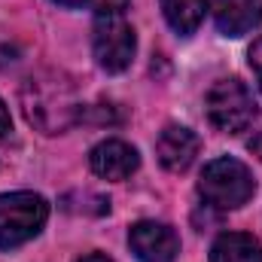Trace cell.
Instances as JSON below:
<instances>
[{"instance_id":"6da1fadb","label":"cell","mask_w":262,"mask_h":262,"mask_svg":"<svg viewBox=\"0 0 262 262\" xmlns=\"http://www.w3.org/2000/svg\"><path fill=\"white\" fill-rule=\"evenodd\" d=\"M21 101L28 122L46 134H58L76 119H82V104L76 101L73 85L58 73L31 76L21 89Z\"/></svg>"},{"instance_id":"7a4b0ae2","label":"cell","mask_w":262,"mask_h":262,"mask_svg":"<svg viewBox=\"0 0 262 262\" xmlns=\"http://www.w3.org/2000/svg\"><path fill=\"white\" fill-rule=\"evenodd\" d=\"M253 189H256V183H253V174L247 171V165L238 159H229V156L207 162L201 171V180H198L201 198L220 210H235V207L247 204L253 198Z\"/></svg>"},{"instance_id":"3957f363","label":"cell","mask_w":262,"mask_h":262,"mask_svg":"<svg viewBox=\"0 0 262 262\" xmlns=\"http://www.w3.org/2000/svg\"><path fill=\"white\" fill-rule=\"evenodd\" d=\"M49 220V204L37 192H6L0 195V250L21 247Z\"/></svg>"},{"instance_id":"277c9868","label":"cell","mask_w":262,"mask_h":262,"mask_svg":"<svg viewBox=\"0 0 262 262\" xmlns=\"http://www.w3.org/2000/svg\"><path fill=\"white\" fill-rule=\"evenodd\" d=\"M207 119L210 125L226 134H238L256 119V101L250 95V89L241 79H220L213 82V89L207 92Z\"/></svg>"},{"instance_id":"5b68a950","label":"cell","mask_w":262,"mask_h":262,"mask_svg":"<svg viewBox=\"0 0 262 262\" xmlns=\"http://www.w3.org/2000/svg\"><path fill=\"white\" fill-rule=\"evenodd\" d=\"M92 49H95L98 64L107 73H122L131 64L134 49H137L134 28L125 21V15H98Z\"/></svg>"},{"instance_id":"8992f818","label":"cell","mask_w":262,"mask_h":262,"mask_svg":"<svg viewBox=\"0 0 262 262\" xmlns=\"http://www.w3.org/2000/svg\"><path fill=\"white\" fill-rule=\"evenodd\" d=\"M128 244L140 262H174L180 253V238L171 226L156 220H140L128 229Z\"/></svg>"},{"instance_id":"52a82bcc","label":"cell","mask_w":262,"mask_h":262,"mask_svg":"<svg viewBox=\"0 0 262 262\" xmlns=\"http://www.w3.org/2000/svg\"><path fill=\"white\" fill-rule=\"evenodd\" d=\"M198 149H201L198 134L183 125H168L156 140V156H159L162 168H168L171 174H183L195 162Z\"/></svg>"},{"instance_id":"ba28073f","label":"cell","mask_w":262,"mask_h":262,"mask_svg":"<svg viewBox=\"0 0 262 262\" xmlns=\"http://www.w3.org/2000/svg\"><path fill=\"white\" fill-rule=\"evenodd\" d=\"M89 165L104 180H125L137 171L140 159H137V149L128 146L125 140H104V143H98L92 149Z\"/></svg>"},{"instance_id":"9c48e42d","label":"cell","mask_w":262,"mask_h":262,"mask_svg":"<svg viewBox=\"0 0 262 262\" xmlns=\"http://www.w3.org/2000/svg\"><path fill=\"white\" fill-rule=\"evenodd\" d=\"M213 21L226 37H244L262 21V0H213Z\"/></svg>"},{"instance_id":"30bf717a","label":"cell","mask_w":262,"mask_h":262,"mask_svg":"<svg viewBox=\"0 0 262 262\" xmlns=\"http://www.w3.org/2000/svg\"><path fill=\"white\" fill-rule=\"evenodd\" d=\"M210 262H262V241L247 232H226L213 241Z\"/></svg>"},{"instance_id":"8fae6325","label":"cell","mask_w":262,"mask_h":262,"mask_svg":"<svg viewBox=\"0 0 262 262\" xmlns=\"http://www.w3.org/2000/svg\"><path fill=\"white\" fill-rule=\"evenodd\" d=\"M207 0H162V12L177 34H192L204 21Z\"/></svg>"},{"instance_id":"7c38bea8","label":"cell","mask_w":262,"mask_h":262,"mask_svg":"<svg viewBox=\"0 0 262 262\" xmlns=\"http://www.w3.org/2000/svg\"><path fill=\"white\" fill-rule=\"evenodd\" d=\"M61 6H70V9H79V6H92L98 15H122L128 0H55Z\"/></svg>"},{"instance_id":"4fadbf2b","label":"cell","mask_w":262,"mask_h":262,"mask_svg":"<svg viewBox=\"0 0 262 262\" xmlns=\"http://www.w3.org/2000/svg\"><path fill=\"white\" fill-rule=\"evenodd\" d=\"M250 67L256 70V76L262 79V37L250 46Z\"/></svg>"},{"instance_id":"5bb4252c","label":"cell","mask_w":262,"mask_h":262,"mask_svg":"<svg viewBox=\"0 0 262 262\" xmlns=\"http://www.w3.org/2000/svg\"><path fill=\"white\" fill-rule=\"evenodd\" d=\"M9 131V110H6V104L0 101V137Z\"/></svg>"},{"instance_id":"9a60e30c","label":"cell","mask_w":262,"mask_h":262,"mask_svg":"<svg viewBox=\"0 0 262 262\" xmlns=\"http://www.w3.org/2000/svg\"><path fill=\"white\" fill-rule=\"evenodd\" d=\"M250 149H253V152H256V156L262 159V131L256 134V137H253V140H250Z\"/></svg>"},{"instance_id":"2e32d148","label":"cell","mask_w":262,"mask_h":262,"mask_svg":"<svg viewBox=\"0 0 262 262\" xmlns=\"http://www.w3.org/2000/svg\"><path fill=\"white\" fill-rule=\"evenodd\" d=\"M79 262H110L107 256H101V253H89V256H82Z\"/></svg>"},{"instance_id":"e0dca14e","label":"cell","mask_w":262,"mask_h":262,"mask_svg":"<svg viewBox=\"0 0 262 262\" xmlns=\"http://www.w3.org/2000/svg\"><path fill=\"white\" fill-rule=\"evenodd\" d=\"M259 82H262V79H259Z\"/></svg>"}]
</instances>
